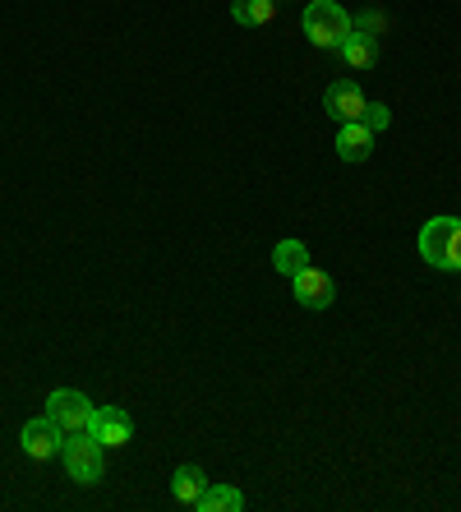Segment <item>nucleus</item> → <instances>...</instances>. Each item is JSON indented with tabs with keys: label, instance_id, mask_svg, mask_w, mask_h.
<instances>
[{
	"label": "nucleus",
	"instance_id": "f257e3e1",
	"mask_svg": "<svg viewBox=\"0 0 461 512\" xmlns=\"http://www.w3.org/2000/svg\"><path fill=\"white\" fill-rule=\"evenodd\" d=\"M420 259L461 273V217H429L420 231Z\"/></svg>",
	"mask_w": 461,
	"mask_h": 512
},
{
	"label": "nucleus",
	"instance_id": "f03ea898",
	"mask_svg": "<svg viewBox=\"0 0 461 512\" xmlns=\"http://www.w3.org/2000/svg\"><path fill=\"white\" fill-rule=\"evenodd\" d=\"M351 33H355V19L337 5V0H309L305 5V37L314 47L337 51Z\"/></svg>",
	"mask_w": 461,
	"mask_h": 512
},
{
	"label": "nucleus",
	"instance_id": "7ed1b4c3",
	"mask_svg": "<svg viewBox=\"0 0 461 512\" xmlns=\"http://www.w3.org/2000/svg\"><path fill=\"white\" fill-rule=\"evenodd\" d=\"M60 462H65L70 480H79V485H97V480H102V471H107V448H102L88 429H83V434H65Z\"/></svg>",
	"mask_w": 461,
	"mask_h": 512
},
{
	"label": "nucleus",
	"instance_id": "20e7f679",
	"mask_svg": "<svg viewBox=\"0 0 461 512\" xmlns=\"http://www.w3.org/2000/svg\"><path fill=\"white\" fill-rule=\"evenodd\" d=\"M47 416L60 425V434H83L88 420H93V402L74 388H60V393L47 397Z\"/></svg>",
	"mask_w": 461,
	"mask_h": 512
},
{
	"label": "nucleus",
	"instance_id": "39448f33",
	"mask_svg": "<svg viewBox=\"0 0 461 512\" xmlns=\"http://www.w3.org/2000/svg\"><path fill=\"white\" fill-rule=\"evenodd\" d=\"M88 434H93L102 448H125L134 439V420L120 411V406H93V420H88Z\"/></svg>",
	"mask_w": 461,
	"mask_h": 512
},
{
	"label": "nucleus",
	"instance_id": "423d86ee",
	"mask_svg": "<svg viewBox=\"0 0 461 512\" xmlns=\"http://www.w3.org/2000/svg\"><path fill=\"white\" fill-rule=\"evenodd\" d=\"M291 291H296V300L305 310H328L332 300H337V282L328 273H319V268H309V263L300 273H291Z\"/></svg>",
	"mask_w": 461,
	"mask_h": 512
},
{
	"label": "nucleus",
	"instance_id": "0eeeda50",
	"mask_svg": "<svg viewBox=\"0 0 461 512\" xmlns=\"http://www.w3.org/2000/svg\"><path fill=\"white\" fill-rule=\"evenodd\" d=\"M60 448H65V434L51 416H37L24 425V453L33 462H51V457H60Z\"/></svg>",
	"mask_w": 461,
	"mask_h": 512
},
{
	"label": "nucleus",
	"instance_id": "6e6552de",
	"mask_svg": "<svg viewBox=\"0 0 461 512\" xmlns=\"http://www.w3.org/2000/svg\"><path fill=\"white\" fill-rule=\"evenodd\" d=\"M323 111H328L337 125H346V120H360V116H365V93H360V84H351V79H337V84H328V93H323Z\"/></svg>",
	"mask_w": 461,
	"mask_h": 512
},
{
	"label": "nucleus",
	"instance_id": "1a4fd4ad",
	"mask_svg": "<svg viewBox=\"0 0 461 512\" xmlns=\"http://www.w3.org/2000/svg\"><path fill=\"white\" fill-rule=\"evenodd\" d=\"M374 153V130L360 125V120H346L342 130H337V157L342 162H365Z\"/></svg>",
	"mask_w": 461,
	"mask_h": 512
},
{
	"label": "nucleus",
	"instance_id": "9d476101",
	"mask_svg": "<svg viewBox=\"0 0 461 512\" xmlns=\"http://www.w3.org/2000/svg\"><path fill=\"white\" fill-rule=\"evenodd\" d=\"M203 489H208V476H203L199 466H180L176 480H171V494H176V503H185V508H194V503L203 499Z\"/></svg>",
	"mask_w": 461,
	"mask_h": 512
},
{
	"label": "nucleus",
	"instance_id": "9b49d317",
	"mask_svg": "<svg viewBox=\"0 0 461 512\" xmlns=\"http://www.w3.org/2000/svg\"><path fill=\"white\" fill-rule=\"evenodd\" d=\"M272 14H277V0H231V19L240 28H263L272 24Z\"/></svg>",
	"mask_w": 461,
	"mask_h": 512
},
{
	"label": "nucleus",
	"instance_id": "f8f14e48",
	"mask_svg": "<svg viewBox=\"0 0 461 512\" xmlns=\"http://www.w3.org/2000/svg\"><path fill=\"white\" fill-rule=\"evenodd\" d=\"M337 51H342V60L351 65V70H369V65L379 60V42H374V37H365V33H351Z\"/></svg>",
	"mask_w": 461,
	"mask_h": 512
},
{
	"label": "nucleus",
	"instance_id": "ddd939ff",
	"mask_svg": "<svg viewBox=\"0 0 461 512\" xmlns=\"http://www.w3.org/2000/svg\"><path fill=\"white\" fill-rule=\"evenodd\" d=\"M199 512H240L245 508V494L240 489H231V485H208L203 489V499L194 503Z\"/></svg>",
	"mask_w": 461,
	"mask_h": 512
},
{
	"label": "nucleus",
	"instance_id": "4468645a",
	"mask_svg": "<svg viewBox=\"0 0 461 512\" xmlns=\"http://www.w3.org/2000/svg\"><path fill=\"white\" fill-rule=\"evenodd\" d=\"M309 263V250H305V240H282V245H277V250H272V268H277V273H300V268H305Z\"/></svg>",
	"mask_w": 461,
	"mask_h": 512
},
{
	"label": "nucleus",
	"instance_id": "2eb2a0df",
	"mask_svg": "<svg viewBox=\"0 0 461 512\" xmlns=\"http://www.w3.org/2000/svg\"><path fill=\"white\" fill-rule=\"evenodd\" d=\"M360 125H369L374 134H383L392 125V111L383 107V102H365V116H360Z\"/></svg>",
	"mask_w": 461,
	"mask_h": 512
},
{
	"label": "nucleus",
	"instance_id": "dca6fc26",
	"mask_svg": "<svg viewBox=\"0 0 461 512\" xmlns=\"http://www.w3.org/2000/svg\"><path fill=\"white\" fill-rule=\"evenodd\" d=\"M383 28H388V19H383L379 10H369V14H360V19H355V33L374 37V42H379V33H383Z\"/></svg>",
	"mask_w": 461,
	"mask_h": 512
}]
</instances>
